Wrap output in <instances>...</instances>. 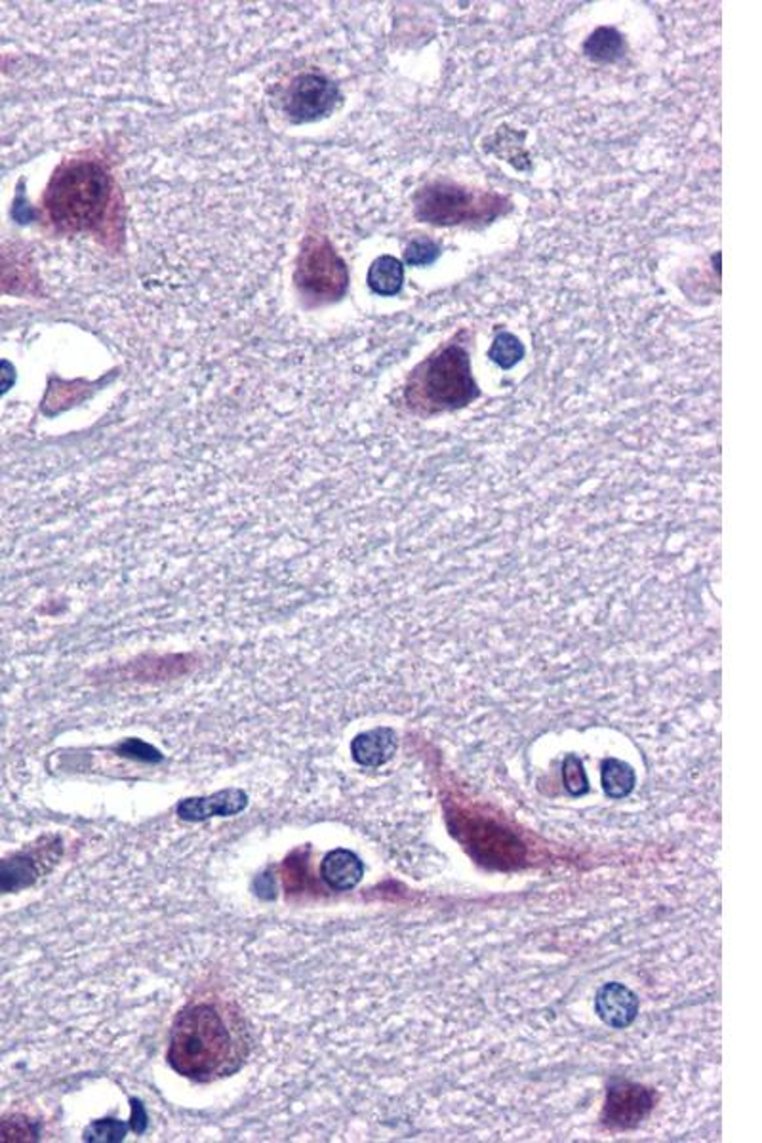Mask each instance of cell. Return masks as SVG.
Here are the masks:
<instances>
[{"label": "cell", "instance_id": "7c38bea8", "mask_svg": "<svg viewBox=\"0 0 762 1143\" xmlns=\"http://www.w3.org/2000/svg\"><path fill=\"white\" fill-rule=\"evenodd\" d=\"M405 283V267L397 257L382 256L372 264L368 286L378 296H395Z\"/></svg>", "mask_w": 762, "mask_h": 1143}, {"label": "cell", "instance_id": "44dd1931", "mask_svg": "<svg viewBox=\"0 0 762 1143\" xmlns=\"http://www.w3.org/2000/svg\"><path fill=\"white\" fill-rule=\"evenodd\" d=\"M14 366L10 365L8 360H0V395H4L10 387L14 386Z\"/></svg>", "mask_w": 762, "mask_h": 1143}, {"label": "cell", "instance_id": "9a60e30c", "mask_svg": "<svg viewBox=\"0 0 762 1143\" xmlns=\"http://www.w3.org/2000/svg\"><path fill=\"white\" fill-rule=\"evenodd\" d=\"M525 355H527L525 344L511 331L504 330L498 331V336L494 338L492 347L488 351V359L496 363L504 370H511L514 366L519 365L520 360L525 359Z\"/></svg>", "mask_w": 762, "mask_h": 1143}, {"label": "cell", "instance_id": "9c48e42d", "mask_svg": "<svg viewBox=\"0 0 762 1143\" xmlns=\"http://www.w3.org/2000/svg\"><path fill=\"white\" fill-rule=\"evenodd\" d=\"M398 747L397 732L389 726H378L374 731L358 734L352 742V755L355 763L366 768H378L395 757Z\"/></svg>", "mask_w": 762, "mask_h": 1143}, {"label": "cell", "instance_id": "3957f363", "mask_svg": "<svg viewBox=\"0 0 762 1143\" xmlns=\"http://www.w3.org/2000/svg\"><path fill=\"white\" fill-rule=\"evenodd\" d=\"M230 1031L222 1016L210 1004L183 1010L170 1042L169 1062L183 1076L216 1073L230 1054Z\"/></svg>", "mask_w": 762, "mask_h": 1143}, {"label": "cell", "instance_id": "8fae6325", "mask_svg": "<svg viewBox=\"0 0 762 1143\" xmlns=\"http://www.w3.org/2000/svg\"><path fill=\"white\" fill-rule=\"evenodd\" d=\"M42 859L34 854H18L0 859V894L16 892L28 888L41 877Z\"/></svg>", "mask_w": 762, "mask_h": 1143}, {"label": "cell", "instance_id": "30bf717a", "mask_svg": "<svg viewBox=\"0 0 762 1143\" xmlns=\"http://www.w3.org/2000/svg\"><path fill=\"white\" fill-rule=\"evenodd\" d=\"M324 882L334 890H352L357 887L365 875V866L357 854L345 848H336L326 854L321 866Z\"/></svg>", "mask_w": 762, "mask_h": 1143}, {"label": "cell", "instance_id": "e0dca14e", "mask_svg": "<svg viewBox=\"0 0 762 1143\" xmlns=\"http://www.w3.org/2000/svg\"><path fill=\"white\" fill-rule=\"evenodd\" d=\"M439 256L440 246L431 238H416L408 244L405 252L406 264L412 267H426V265L435 264Z\"/></svg>", "mask_w": 762, "mask_h": 1143}, {"label": "cell", "instance_id": "5b68a950", "mask_svg": "<svg viewBox=\"0 0 762 1143\" xmlns=\"http://www.w3.org/2000/svg\"><path fill=\"white\" fill-rule=\"evenodd\" d=\"M347 267L331 241L326 237H309L297 267V285L313 298L339 299L347 290Z\"/></svg>", "mask_w": 762, "mask_h": 1143}, {"label": "cell", "instance_id": "52a82bcc", "mask_svg": "<svg viewBox=\"0 0 762 1143\" xmlns=\"http://www.w3.org/2000/svg\"><path fill=\"white\" fill-rule=\"evenodd\" d=\"M639 1008V997L620 981L604 983L595 997V1012L608 1028H629L637 1020Z\"/></svg>", "mask_w": 762, "mask_h": 1143}, {"label": "cell", "instance_id": "4fadbf2b", "mask_svg": "<svg viewBox=\"0 0 762 1143\" xmlns=\"http://www.w3.org/2000/svg\"><path fill=\"white\" fill-rule=\"evenodd\" d=\"M601 784L608 798L620 800L633 792L637 774H634L633 766L628 765L626 761L610 757L602 763Z\"/></svg>", "mask_w": 762, "mask_h": 1143}, {"label": "cell", "instance_id": "5bb4252c", "mask_svg": "<svg viewBox=\"0 0 762 1143\" xmlns=\"http://www.w3.org/2000/svg\"><path fill=\"white\" fill-rule=\"evenodd\" d=\"M623 48H626L623 37L614 28H599L587 39L583 52L593 61L608 63V61L620 60Z\"/></svg>", "mask_w": 762, "mask_h": 1143}, {"label": "cell", "instance_id": "8992f818", "mask_svg": "<svg viewBox=\"0 0 762 1143\" xmlns=\"http://www.w3.org/2000/svg\"><path fill=\"white\" fill-rule=\"evenodd\" d=\"M337 89L321 75H302L286 95V111L296 121H313L326 115L336 103Z\"/></svg>", "mask_w": 762, "mask_h": 1143}, {"label": "cell", "instance_id": "ba28073f", "mask_svg": "<svg viewBox=\"0 0 762 1143\" xmlns=\"http://www.w3.org/2000/svg\"><path fill=\"white\" fill-rule=\"evenodd\" d=\"M248 806V797L241 789H225L210 797L185 798L176 813L185 821H204L214 816H235Z\"/></svg>", "mask_w": 762, "mask_h": 1143}, {"label": "cell", "instance_id": "ac0fdd59", "mask_svg": "<svg viewBox=\"0 0 762 1143\" xmlns=\"http://www.w3.org/2000/svg\"><path fill=\"white\" fill-rule=\"evenodd\" d=\"M562 779H565V789H567L573 797H580L583 793L589 789V779H587V772L583 770L580 758L576 755H568L562 763Z\"/></svg>", "mask_w": 762, "mask_h": 1143}, {"label": "cell", "instance_id": "7a4b0ae2", "mask_svg": "<svg viewBox=\"0 0 762 1143\" xmlns=\"http://www.w3.org/2000/svg\"><path fill=\"white\" fill-rule=\"evenodd\" d=\"M111 180L95 163H73L55 172L47 191V211L63 229H89L102 220Z\"/></svg>", "mask_w": 762, "mask_h": 1143}, {"label": "cell", "instance_id": "277c9868", "mask_svg": "<svg viewBox=\"0 0 762 1143\" xmlns=\"http://www.w3.org/2000/svg\"><path fill=\"white\" fill-rule=\"evenodd\" d=\"M414 214L419 222L431 225L490 224L511 208L509 198L494 191L466 187L450 180H437L414 196Z\"/></svg>", "mask_w": 762, "mask_h": 1143}, {"label": "cell", "instance_id": "7402d4cb", "mask_svg": "<svg viewBox=\"0 0 762 1143\" xmlns=\"http://www.w3.org/2000/svg\"><path fill=\"white\" fill-rule=\"evenodd\" d=\"M130 1121H132L130 1129H134L135 1132H142L143 1126L148 1123V1116L143 1113L142 1103L138 1102V1100H134V1113H132Z\"/></svg>", "mask_w": 762, "mask_h": 1143}, {"label": "cell", "instance_id": "d6986e66", "mask_svg": "<svg viewBox=\"0 0 762 1143\" xmlns=\"http://www.w3.org/2000/svg\"><path fill=\"white\" fill-rule=\"evenodd\" d=\"M119 753L124 757L138 758L143 763H159L161 761V753L156 752L155 747L145 744L142 739H129L119 747Z\"/></svg>", "mask_w": 762, "mask_h": 1143}, {"label": "cell", "instance_id": "2e32d148", "mask_svg": "<svg viewBox=\"0 0 762 1143\" xmlns=\"http://www.w3.org/2000/svg\"><path fill=\"white\" fill-rule=\"evenodd\" d=\"M129 1124L115 1121V1119H103V1121H94L90 1124L89 1129L84 1130V1140L87 1142H121L122 1137L126 1136L129 1132Z\"/></svg>", "mask_w": 762, "mask_h": 1143}, {"label": "cell", "instance_id": "6da1fadb", "mask_svg": "<svg viewBox=\"0 0 762 1143\" xmlns=\"http://www.w3.org/2000/svg\"><path fill=\"white\" fill-rule=\"evenodd\" d=\"M479 397L466 347L448 344L412 373L406 386V402L424 414L446 412L467 407Z\"/></svg>", "mask_w": 762, "mask_h": 1143}, {"label": "cell", "instance_id": "ffe728a7", "mask_svg": "<svg viewBox=\"0 0 762 1143\" xmlns=\"http://www.w3.org/2000/svg\"><path fill=\"white\" fill-rule=\"evenodd\" d=\"M37 1136V1130L34 1126L28 1123V1121H18V1119H8L0 1123V1140H29V1137Z\"/></svg>", "mask_w": 762, "mask_h": 1143}]
</instances>
